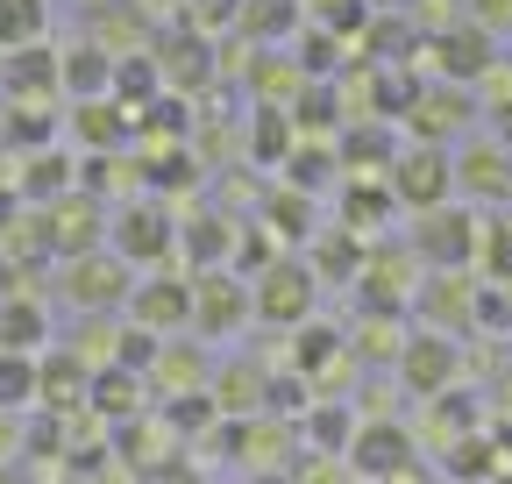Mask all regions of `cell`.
Instances as JSON below:
<instances>
[{"label": "cell", "mask_w": 512, "mask_h": 484, "mask_svg": "<svg viewBox=\"0 0 512 484\" xmlns=\"http://www.w3.org/2000/svg\"><path fill=\"white\" fill-rule=\"evenodd\" d=\"M107 250L128 264V271H143V264H164L178 250V214L164 200H121V214L107 221Z\"/></svg>", "instance_id": "cell-1"}, {"label": "cell", "mask_w": 512, "mask_h": 484, "mask_svg": "<svg viewBox=\"0 0 512 484\" xmlns=\"http://www.w3.org/2000/svg\"><path fill=\"white\" fill-rule=\"evenodd\" d=\"M384 186H392V200H399V207L434 214V207H448V200H456V150L413 143V150H399V157H392Z\"/></svg>", "instance_id": "cell-2"}, {"label": "cell", "mask_w": 512, "mask_h": 484, "mask_svg": "<svg viewBox=\"0 0 512 484\" xmlns=\"http://www.w3.org/2000/svg\"><path fill=\"white\" fill-rule=\"evenodd\" d=\"M420 228H413V257L427 264V271H470L477 264V242H484V221L470 214V207H434V214H413Z\"/></svg>", "instance_id": "cell-3"}, {"label": "cell", "mask_w": 512, "mask_h": 484, "mask_svg": "<svg viewBox=\"0 0 512 484\" xmlns=\"http://www.w3.org/2000/svg\"><path fill=\"white\" fill-rule=\"evenodd\" d=\"M249 299H256V321L306 328V321H313V299H320V278H313L306 257H278L264 278H249Z\"/></svg>", "instance_id": "cell-4"}, {"label": "cell", "mask_w": 512, "mask_h": 484, "mask_svg": "<svg viewBox=\"0 0 512 484\" xmlns=\"http://www.w3.org/2000/svg\"><path fill=\"white\" fill-rule=\"evenodd\" d=\"M392 371H399V385L413 399H441V392H456V378H463V342L420 328V335H406V349H399Z\"/></svg>", "instance_id": "cell-5"}, {"label": "cell", "mask_w": 512, "mask_h": 484, "mask_svg": "<svg viewBox=\"0 0 512 484\" xmlns=\"http://www.w3.org/2000/svg\"><path fill=\"white\" fill-rule=\"evenodd\" d=\"M128 328H150L157 342L192 328V278H178V271L136 278V292H128Z\"/></svg>", "instance_id": "cell-6"}, {"label": "cell", "mask_w": 512, "mask_h": 484, "mask_svg": "<svg viewBox=\"0 0 512 484\" xmlns=\"http://www.w3.org/2000/svg\"><path fill=\"white\" fill-rule=\"evenodd\" d=\"M43 235H50V257H93L100 250V235H107V207L93 200V193H64V200H50L43 207Z\"/></svg>", "instance_id": "cell-7"}, {"label": "cell", "mask_w": 512, "mask_h": 484, "mask_svg": "<svg viewBox=\"0 0 512 484\" xmlns=\"http://www.w3.org/2000/svg\"><path fill=\"white\" fill-rule=\"evenodd\" d=\"M249 314H256L249 278H235V271H192V328H200V335H235Z\"/></svg>", "instance_id": "cell-8"}, {"label": "cell", "mask_w": 512, "mask_h": 484, "mask_svg": "<svg viewBox=\"0 0 512 484\" xmlns=\"http://www.w3.org/2000/svg\"><path fill=\"white\" fill-rule=\"evenodd\" d=\"M406 121H413V143H434V150H448V136H463L470 121H477V100H470V86H420L413 93V107H406Z\"/></svg>", "instance_id": "cell-9"}, {"label": "cell", "mask_w": 512, "mask_h": 484, "mask_svg": "<svg viewBox=\"0 0 512 484\" xmlns=\"http://www.w3.org/2000/svg\"><path fill=\"white\" fill-rule=\"evenodd\" d=\"M356 477H370V484H384V477H399L406 463H420L413 456V435L399 428V420H384V413H370L363 428H356V442H349V456H342Z\"/></svg>", "instance_id": "cell-10"}, {"label": "cell", "mask_w": 512, "mask_h": 484, "mask_svg": "<svg viewBox=\"0 0 512 484\" xmlns=\"http://www.w3.org/2000/svg\"><path fill=\"white\" fill-rule=\"evenodd\" d=\"M64 292H72V307L107 314V307H121V299L136 292V278H128V264H121L114 250H93V257H72V264H64Z\"/></svg>", "instance_id": "cell-11"}, {"label": "cell", "mask_w": 512, "mask_h": 484, "mask_svg": "<svg viewBox=\"0 0 512 484\" xmlns=\"http://www.w3.org/2000/svg\"><path fill=\"white\" fill-rule=\"evenodd\" d=\"M413 307H420V321H427L434 335H463L470 314H477V285H470V271H434V278L413 292Z\"/></svg>", "instance_id": "cell-12"}, {"label": "cell", "mask_w": 512, "mask_h": 484, "mask_svg": "<svg viewBox=\"0 0 512 484\" xmlns=\"http://www.w3.org/2000/svg\"><path fill=\"white\" fill-rule=\"evenodd\" d=\"M434 57H441V79L448 86H477L498 65V36H484L477 22H456V29L434 36Z\"/></svg>", "instance_id": "cell-13"}, {"label": "cell", "mask_w": 512, "mask_h": 484, "mask_svg": "<svg viewBox=\"0 0 512 484\" xmlns=\"http://www.w3.org/2000/svg\"><path fill=\"white\" fill-rule=\"evenodd\" d=\"M150 65H157L164 93L178 86V100H185L192 86H207V79H214V72H207V65H214V43H207V36H192V29H178V36H164V43L150 50Z\"/></svg>", "instance_id": "cell-14"}, {"label": "cell", "mask_w": 512, "mask_h": 484, "mask_svg": "<svg viewBox=\"0 0 512 484\" xmlns=\"http://www.w3.org/2000/svg\"><path fill=\"white\" fill-rule=\"evenodd\" d=\"M413 250H370V264H363V299H370V314H399L406 299H413Z\"/></svg>", "instance_id": "cell-15"}, {"label": "cell", "mask_w": 512, "mask_h": 484, "mask_svg": "<svg viewBox=\"0 0 512 484\" xmlns=\"http://www.w3.org/2000/svg\"><path fill=\"white\" fill-rule=\"evenodd\" d=\"M93 392V371L64 349V356H36V406L43 413H79Z\"/></svg>", "instance_id": "cell-16"}, {"label": "cell", "mask_w": 512, "mask_h": 484, "mask_svg": "<svg viewBox=\"0 0 512 484\" xmlns=\"http://www.w3.org/2000/svg\"><path fill=\"white\" fill-rule=\"evenodd\" d=\"M456 193H470V200H512V150L505 143H470L456 157Z\"/></svg>", "instance_id": "cell-17"}, {"label": "cell", "mask_w": 512, "mask_h": 484, "mask_svg": "<svg viewBox=\"0 0 512 484\" xmlns=\"http://www.w3.org/2000/svg\"><path fill=\"white\" fill-rule=\"evenodd\" d=\"M57 93V57L50 50H8V72H0V100L8 107H36V100H50Z\"/></svg>", "instance_id": "cell-18"}, {"label": "cell", "mask_w": 512, "mask_h": 484, "mask_svg": "<svg viewBox=\"0 0 512 484\" xmlns=\"http://www.w3.org/2000/svg\"><path fill=\"white\" fill-rule=\"evenodd\" d=\"M72 136H79L93 157H114L136 129H128V107L107 93V100H72Z\"/></svg>", "instance_id": "cell-19"}, {"label": "cell", "mask_w": 512, "mask_h": 484, "mask_svg": "<svg viewBox=\"0 0 512 484\" xmlns=\"http://www.w3.org/2000/svg\"><path fill=\"white\" fill-rule=\"evenodd\" d=\"M235 221L228 214H192V221H178V250L200 264V271H228V257H235Z\"/></svg>", "instance_id": "cell-20"}, {"label": "cell", "mask_w": 512, "mask_h": 484, "mask_svg": "<svg viewBox=\"0 0 512 484\" xmlns=\"http://www.w3.org/2000/svg\"><path fill=\"white\" fill-rule=\"evenodd\" d=\"M342 349H349V335H342V328L306 321V328H292V371H299L306 385H320L328 371H342Z\"/></svg>", "instance_id": "cell-21"}, {"label": "cell", "mask_w": 512, "mask_h": 484, "mask_svg": "<svg viewBox=\"0 0 512 484\" xmlns=\"http://www.w3.org/2000/svg\"><path fill=\"white\" fill-rule=\"evenodd\" d=\"M57 93L72 100H107L114 93V57L100 43H79L72 57H57Z\"/></svg>", "instance_id": "cell-22"}, {"label": "cell", "mask_w": 512, "mask_h": 484, "mask_svg": "<svg viewBox=\"0 0 512 484\" xmlns=\"http://www.w3.org/2000/svg\"><path fill=\"white\" fill-rule=\"evenodd\" d=\"M264 392H271V371H264V363H228V371H214V406H221L228 420L264 413Z\"/></svg>", "instance_id": "cell-23"}, {"label": "cell", "mask_w": 512, "mask_h": 484, "mask_svg": "<svg viewBox=\"0 0 512 484\" xmlns=\"http://www.w3.org/2000/svg\"><path fill=\"white\" fill-rule=\"evenodd\" d=\"M86 406L107 413L114 428H128V420H143V378H136V371H121V363H107V371H93Z\"/></svg>", "instance_id": "cell-24"}, {"label": "cell", "mask_w": 512, "mask_h": 484, "mask_svg": "<svg viewBox=\"0 0 512 484\" xmlns=\"http://www.w3.org/2000/svg\"><path fill=\"white\" fill-rule=\"evenodd\" d=\"M299 150V129H292V107H256L249 114V157L256 164H278L285 171V157Z\"/></svg>", "instance_id": "cell-25"}, {"label": "cell", "mask_w": 512, "mask_h": 484, "mask_svg": "<svg viewBox=\"0 0 512 484\" xmlns=\"http://www.w3.org/2000/svg\"><path fill=\"white\" fill-rule=\"evenodd\" d=\"M306 264H313V278H320V285H328V278L342 285V278H363L370 250H363V242H356L349 228H328V235L313 242V257H306Z\"/></svg>", "instance_id": "cell-26"}, {"label": "cell", "mask_w": 512, "mask_h": 484, "mask_svg": "<svg viewBox=\"0 0 512 484\" xmlns=\"http://www.w3.org/2000/svg\"><path fill=\"white\" fill-rule=\"evenodd\" d=\"M150 378H157L171 399H178V392H207V385H214L207 356H200V349H185V342H164V349H157V371H150Z\"/></svg>", "instance_id": "cell-27"}, {"label": "cell", "mask_w": 512, "mask_h": 484, "mask_svg": "<svg viewBox=\"0 0 512 484\" xmlns=\"http://www.w3.org/2000/svg\"><path fill=\"white\" fill-rule=\"evenodd\" d=\"M356 428H363V420H356L349 406H335V399H313V413H306V442H313L320 456H349Z\"/></svg>", "instance_id": "cell-28"}, {"label": "cell", "mask_w": 512, "mask_h": 484, "mask_svg": "<svg viewBox=\"0 0 512 484\" xmlns=\"http://www.w3.org/2000/svg\"><path fill=\"white\" fill-rule=\"evenodd\" d=\"M335 157L349 164V178H356V171H377V178H384V171H392V157H399V143H392V129L363 121V129H349V136H342V150H335Z\"/></svg>", "instance_id": "cell-29"}, {"label": "cell", "mask_w": 512, "mask_h": 484, "mask_svg": "<svg viewBox=\"0 0 512 484\" xmlns=\"http://www.w3.org/2000/svg\"><path fill=\"white\" fill-rule=\"evenodd\" d=\"M335 164H342L335 143H299V150L285 157V186L313 200V193H328V186H335Z\"/></svg>", "instance_id": "cell-30"}, {"label": "cell", "mask_w": 512, "mask_h": 484, "mask_svg": "<svg viewBox=\"0 0 512 484\" xmlns=\"http://www.w3.org/2000/svg\"><path fill=\"white\" fill-rule=\"evenodd\" d=\"M22 171H29V178H22L15 193L50 207V200H64V193H72V171H79V164H72V157H57V150H36V157H22Z\"/></svg>", "instance_id": "cell-31"}, {"label": "cell", "mask_w": 512, "mask_h": 484, "mask_svg": "<svg viewBox=\"0 0 512 484\" xmlns=\"http://www.w3.org/2000/svg\"><path fill=\"white\" fill-rule=\"evenodd\" d=\"M264 228H271V235H285V242H313V235H320V228H313V200H306V193H292V186L264 193Z\"/></svg>", "instance_id": "cell-32"}, {"label": "cell", "mask_w": 512, "mask_h": 484, "mask_svg": "<svg viewBox=\"0 0 512 484\" xmlns=\"http://www.w3.org/2000/svg\"><path fill=\"white\" fill-rule=\"evenodd\" d=\"M143 178H150V200L171 207V193H192V186H200V157H192V150H157V157L143 164Z\"/></svg>", "instance_id": "cell-33"}, {"label": "cell", "mask_w": 512, "mask_h": 484, "mask_svg": "<svg viewBox=\"0 0 512 484\" xmlns=\"http://www.w3.org/2000/svg\"><path fill=\"white\" fill-rule=\"evenodd\" d=\"M43 328H50V321H43V307H36L29 292L0 299V349H22V356H29V349L43 342Z\"/></svg>", "instance_id": "cell-34"}, {"label": "cell", "mask_w": 512, "mask_h": 484, "mask_svg": "<svg viewBox=\"0 0 512 484\" xmlns=\"http://www.w3.org/2000/svg\"><path fill=\"white\" fill-rule=\"evenodd\" d=\"M505 463H498V442L477 428V435H463V442H448V477L456 484H484V477H498Z\"/></svg>", "instance_id": "cell-35"}, {"label": "cell", "mask_w": 512, "mask_h": 484, "mask_svg": "<svg viewBox=\"0 0 512 484\" xmlns=\"http://www.w3.org/2000/svg\"><path fill=\"white\" fill-rule=\"evenodd\" d=\"M22 406H36V356L0 349V413H22Z\"/></svg>", "instance_id": "cell-36"}, {"label": "cell", "mask_w": 512, "mask_h": 484, "mask_svg": "<svg viewBox=\"0 0 512 484\" xmlns=\"http://www.w3.org/2000/svg\"><path fill=\"white\" fill-rule=\"evenodd\" d=\"M292 22H299V0H242V29H249V43L285 36Z\"/></svg>", "instance_id": "cell-37"}, {"label": "cell", "mask_w": 512, "mask_h": 484, "mask_svg": "<svg viewBox=\"0 0 512 484\" xmlns=\"http://www.w3.org/2000/svg\"><path fill=\"white\" fill-rule=\"evenodd\" d=\"M36 36H43V0H0V43L29 50Z\"/></svg>", "instance_id": "cell-38"}, {"label": "cell", "mask_w": 512, "mask_h": 484, "mask_svg": "<svg viewBox=\"0 0 512 484\" xmlns=\"http://www.w3.org/2000/svg\"><path fill=\"white\" fill-rule=\"evenodd\" d=\"M477 264L491 271V285H512V214H498L477 242Z\"/></svg>", "instance_id": "cell-39"}, {"label": "cell", "mask_w": 512, "mask_h": 484, "mask_svg": "<svg viewBox=\"0 0 512 484\" xmlns=\"http://www.w3.org/2000/svg\"><path fill=\"white\" fill-rule=\"evenodd\" d=\"M8 136L36 157V150L50 143V100H36V107H8Z\"/></svg>", "instance_id": "cell-40"}, {"label": "cell", "mask_w": 512, "mask_h": 484, "mask_svg": "<svg viewBox=\"0 0 512 484\" xmlns=\"http://www.w3.org/2000/svg\"><path fill=\"white\" fill-rule=\"evenodd\" d=\"M235 22H242V0H192V15H185V29L207 36V43H214L221 29H235Z\"/></svg>", "instance_id": "cell-41"}, {"label": "cell", "mask_w": 512, "mask_h": 484, "mask_svg": "<svg viewBox=\"0 0 512 484\" xmlns=\"http://www.w3.org/2000/svg\"><path fill=\"white\" fill-rule=\"evenodd\" d=\"M399 349H406V335H399V321H392V314H370V321H363V356L399 363Z\"/></svg>", "instance_id": "cell-42"}, {"label": "cell", "mask_w": 512, "mask_h": 484, "mask_svg": "<svg viewBox=\"0 0 512 484\" xmlns=\"http://www.w3.org/2000/svg\"><path fill=\"white\" fill-rule=\"evenodd\" d=\"M470 22H477L484 36H505V29H512V0H470Z\"/></svg>", "instance_id": "cell-43"}, {"label": "cell", "mask_w": 512, "mask_h": 484, "mask_svg": "<svg viewBox=\"0 0 512 484\" xmlns=\"http://www.w3.org/2000/svg\"><path fill=\"white\" fill-rule=\"evenodd\" d=\"M143 484H207V477H200V470H192L185 456H164L157 470H143Z\"/></svg>", "instance_id": "cell-44"}, {"label": "cell", "mask_w": 512, "mask_h": 484, "mask_svg": "<svg viewBox=\"0 0 512 484\" xmlns=\"http://www.w3.org/2000/svg\"><path fill=\"white\" fill-rule=\"evenodd\" d=\"M0 484H36V477H29V463H0Z\"/></svg>", "instance_id": "cell-45"}, {"label": "cell", "mask_w": 512, "mask_h": 484, "mask_svg": "<svg viewBox=\"0 0 512 484\" xmlns=\"http://www.w3.org/2000/svg\"><path fill=\"white\" fill-rule=\"evenodd\" d=\"M498 399H505V413H512V371H505V385H498Z\"/></svg>", "instance_id": "cell-46"}, {"label": "cell", "mask_w": 512, "mask_h": 484, "mask_svg": "<svg viewBox=\"0 0 512 484\" xmlns=\"http://www.w3.org/2000/svg\"><path fill=\"white\" fill-rule=\"evenodd\" d=\"M256 484H292V477H285V470H271V477H256Z\"/></svg>", "instance_id": "cell-47"}, {"label": "cell", "mask_w": 512, "mask_h": 484, "mask_svg": "<svg viewBox=\"0 0 512 484\" xmlns=\"http://www.w3.org/2000/svg\"><path fill=\"white\" fill-rule=\"evenodd\" d=\"M0 136H8V100H0Z\"/></svg>", "instance_id": "cell-48"}]
</instances>
